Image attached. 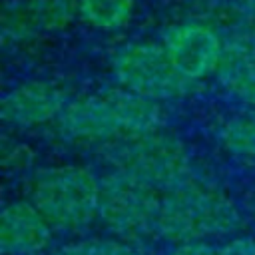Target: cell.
Wrapping results in <instances>:
<instances>
[{
	"instance_id": "cell-16",
	"label": "cell",
	"mask_w": 255,
	"mask_h": 255,
	"mask_svg": "<svg viewBox=\"0 0 255 255\" xmlns=\"http://www.w3.org/2000/svg\"><path fill=\"white\" fill-rule=\"evenodd\" d=\"M217 255H255V239L239 237L217 249Z\"/></svg>"
},
{
	"instance_id": "cell-10",
	"label": "cell",
	"mask_w": 255,
	"mask_h": 255,
	"mask_svg": "<svg viewBox=\"0 0 255 255\" xmlns=\"http://www.w3.org/2000/svg\"><path fill=\"white\" fill-rule=\"evenodd\" d=\"M217 78L235 98L255 106V44L243 40L225 44Z\"/></svg>"
},
{
	"instance_id": "cell-9",
	"label": "cell",
	"mask_w": 255,
	"mask_h": 255,
	"mask_svg": "<svg viewBox=\"0 0 255 255\" xmlns=\"http://www.w3.org/2000/svg\"><path fill=\"white\" fill-rule=\"evenodd\" d=\"M52 239V225L32 201L8 203L0 213V249L4 255H38Z\"/></svg>"
},
{
	"instance_id": "cell-4",
	"label": "cell",
	"mask_w": 255,
	"mask_h": 255,
	"mask_svg": "<svg viewBox=\"0 0 255 255\" xmlns=\"http://www.w3.org/2000/svg\"><path fill=\"white\" fill-rule=\"evenodd\" d=\"M104 153L116 171L129 173L159 191L191 173L183 143L161 129L120 137L108 143Z\"/></svg>"
},
{
	"instance_id": "cell-1",
	"label": "cell",
	"mask_w": 255,
	"mask_h": 255,
	"mask_svg": "<svg viewBox=\"0 0 255 255\" xmlns=\"http://www.w3.org/2000/svg\"><path fill=\"white\" fill-rule=\"evenodd\" d=\"M239 225L241 215L227 193L193 173L161 191L159 235L175 245L219 237Z\"/></svg>"
},
{
	"instance_id": "cell-15",
	"label": "cell",
	"mask_w": 255,
	"mask_h": 255,
	"mask_svg": "<svg viewBox=\"0 0 255 255\" xmlns=\"http://www.w3.org/2000/svg\"><path fill=\"white\" fill-rule=\"evenodd\" d=\"M56 255H139L122 239H84L62 247Z\"/></svg>"
},
{
	"instance_id": "cell-11",
	"label": "cell",
	"mask_w": 255,
	"mask_h": 255,
	"mask_svg": "<svg viewBox=\"0 0 255 255\" xmlns=\"http://www.w3.org/2000/svg\"><path fill=\"white\" fill-rule=\"evenodd\" d=\"M104 96L114 108L126 135H139L159 129L163 114L155 100L133 94L122 86L106 90Z\"/></svg>"
},
{
	"instance_id": "cell-17",
	"label": "cell",
	"mask_w": 255,
	"mask_h": 255,
	"mask_svg": "<svg viewBox=\"0 0 255 255\" xmlns=\"http://www.w3.org/2000/svg\"><path fill=\"white\" fill-rule=\"evenodd\" d=\"M169 255H217V249H213L207 241H199V243L177 245Z\"/></svg>"
},
{
	"instance_id": "cell-6",
	"label": "cell",
	"mask_w": 255,
	"mask_h": 255,
	"mask_svg": "<svg viewBox=\"0 0 255 255\" xmlns=\"http://www.w3.org/2000/svg\"><path fill=\"white\" fill-rule=\"evenodd\" d=\"M161 46L175 70L189 82L217 72L225 48L209 26L197 22L171 26L165 32Z\"/></svg>"
},
{
	"instance_id": "cell-8",
	"label": "cell",
	"mask_w": 255,
	"mask_h": 255,
	"mask_svg": "<svg viewBox=\"0 0 255 255\" xmlns=\"http://www.w3.org/2000/svg\"><path fill=\"white\" fill-rule=\"evenodd\" d=\"M66 106V94L62 88L50 82L34 80L10 90L2 100L0 114L6 124L34 128L60 118Z\"/></svg>"
},
{
	"instance_id": "cell-13",
	"label": "cell",
	"mask_w": 255,
	"mask_h": 255,
	"mask_svg": "<svg viewBox=\"0 0 255 255\" xmlns=\"http://www.w3.org/2000/svg\"><path fill=\"white\" fill-rule=\"evenodd\" d=\"M221 145L243 163H255V116H239L229 120L221 129Z\"/></svg>"
},
{
	"instance_id": "cell-14",
	"label": "cell",
	"mask_w": 255,
	"mask_h": 255,
	"mask_svg": "<svg viewBox=\"0 0 255 255\" xmlns=\"http://www.w3.org/2000/svg\"><path fill=\"white\" fill-rule=\"evenodd\" d=\"M76 6L78 0H28L26 4L38 28L50 32L66 28L74 18Z\"/></svg>"
},
{
	"instance_id": "cell-5",
	"label": "cell",
	"mask_w": 255,
	"mask_h": 255,
	"mask_svg": "<svg viewBox=\"0 0 255 255\" xmlns=\"http://www.w3.org/2000/svg\"><path fill=\"white\" fill-rule=\"evenodd\" d=\"M114 74L122 88L155 102L183 96L191 86L175 70L163 46L151 42L124 46L114 58Z\"/></svg>"
},
{
	"instance_id": "cell-7",
	"label": "cell",
	"mask_w": 255,
	"mask_h": 255,
	"mask_svg": "<svg viewBox=\"0 0 255 255\" xmlns=\"http://www.w3.org/2000/svg\"><path fill=\"white\" fill-rule=\"evenodd\" d=\"M58 131L64 139L76 143L108 145L126 137L122 124L104 94L70 102L58 118Z\"/></svg>"
},
{
	"instance_id": "cell-18",
	"label": "cell",
	"mask_w": 255,
	"mask_h": 255,
	"mask_svg": "<svg viewBox=\"0 0 255 255\" xmlns=\"http://www.w3.org/2000/svg\"><path fill=\"white\" fill-rule=\"evenodd\" d=\"M241 4H243V6H245V8L255 16V0H241Z\"/></svg>"
},
{
	"instance_id": "cell-2",
	"label": "cell",
	"mask_w": 255,
	"mask_h": 255,
	"mask_svg": "<svg viewBox=\"0 0 255 255\" xmlns=\"http://www.w3.org/2000/svg\"><path fill=\"white\" fill-rule=\"evenodd\" d=\"M30 201L58 231L88 227L100 211V181L82 165H54L36 173Z\"/></svg>"
},
{
	"instance_id": "cell-3",
	"label": "cell",
	"mask_w": 255,
	"mask_h": 255,
	"mask_svg": "<svg viewBox=\"0 0 255 255\" xmlns=\"http://www.w3.org/2000/svg\"><path fill=\"white\" fill-rule=\"evenodd\" d=\"M161 191L129 173L112 171L100 181L102 223L122 241H145L159 233Z\"/></svg>"
},
{
	"instance_id": "cell-12",
	"label": "cell",
	"mask_w": 255,
	"mask_h": 255,
	"mask_svg": "<svg viewBox=\"0 0 255 255\" xmlns=\"http://www.w3.org/2000/svg\"><path fill=\"white\" fill-rule=\"evenodd\" d=\"M82 18L100 30L124 26L133 10V0H78Z\"/></svg>"
}]
</instances>
